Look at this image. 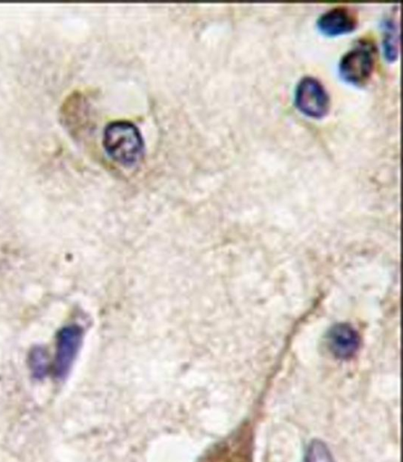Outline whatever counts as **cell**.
<instances>
[{
    "mask_svg": "<svg viewBox=\"0 0 403 462\" xmlns=\"http://www.w3.org/2000/svg\"><path fill=\"white\" fill-rule=\"evenodd\" d=\"M102 143L108 155L124 166L136 165L145 153L139 128L127 120L109 122L104 128Z\"/></svg>",
    "mask_w": 403,
    "mask_h": 462,
    "instance_id": "6da1fadb",
    "label": "cell"
},
{
    "mask_svg": "<svg viewBox=\"0 0 403 462\" xmlns=\"http://www.w3.org/2000/svg\"><path fill=\"white\" fill-rule=\"evenodd\" d=\"M374 67V45L370 42L361 41L342 56L339 74L346 82L362 86L370 79Z\"/></svg>",
    "mask_w": 403,
    "mask_h": 462,
    "instance_id": "7a4b0ae2",
    "label": "cell"
},
{
    "mask_svg": "<svg viewBox=\"0 0 403 462\" xmlns=\"http://www.w3.org/2000/svg\"><path fill=\"white\" fill-rule=\"evenodd\" d=\"M296 108L308 117L320 119L330 110V96L323 84L316 78L305 76L295 86Z\"/></svg>",
    "mask_w": 403,
    "mask_h": 462,
    "instance_id": "3957f363",
    "label": "cell"
},
{
    "mask_svg": "<svg viewBox=\"0 0 403 462\" xmlns=\"http://www.w3.org/2000/svg\"><path fill=\"white\" fill-rule=\"evenodd\" d=\"M250 439L242 430L216 445L199 462H251Z\"/></svg>",
    "mask_w": 403,
    "mask_h": 462,
    "instance_id": "277c9868",
    "label": "cell"
},
{
    "mask_svg": "<svg viewBox=\"0 0 403 462\" xmlns=\"http://www.w3.org/2000/svg\"><path fill=\"white\" fill-rule=\"evenodd\" d=\"M82 341V330L71 325L61 328L57 336L56 355L53 364L54 374L63 378L69 373Z\"/></svg>",
    "mask_w": 403,
    "mask_h": 462,
    "instance_id": "5b68a950",
    "label": "cell"
},
{
    "mask_svg": "<svg viewBox=\"0 0 403 462\" xmlns=\"http://www.w3.org/2000/svg\"><path fill=\"white\" fill-rule=\"evenodd\" d=\"M358 18L354 11L346 6H336L322 14L317 19L318 30L326 36H339L355 30Z\"/></svg>",
    "mask_w": 403,
    "mask_h": 462,
    "instance_id": "8992f818",
    "label": "cell"
},
{
    "mask_svg": "<svg viewBox=\"0 0 403 462\" xmlns=\"http://www.w3.org/2000/svg\"><path fill=\"white\" fill-rule=\"evenodd\" d=\"M328 345L336 356L348 358L358 349L359 337L350 326L338 325L331 329L328 335Z\"/></svg>",
    "mask_w": 403,
    "mask_h": 462,
    "instance_id": "52a82bcc",
    "label": "cell"
},
{
    "mask_svg": "<svg viewBox=\"0 0 403 462\" xmlns=\"http://www.w3.org/2000/svg\"><path fill=\"white\" fill-rule=\"evenodd\" d=\"M383 51L386 60L389 61L395 60L399 51V34L398 26L393 18H388L383 24Z\"/></svg>",
    "mask_w": 403,
    "mask_h": 462,
    "instance_id": "ba28073f",
    "label": "cell"
},
{
    "mask_svg": "<svg viewBox=\"0 0 403 462\" xmlns=\"http://www.w3.org/2000/svg\"><path fill=\"white\" fill-rule=\"evenodd\" d=\"M305 462H333V459L325 444L314 440L307 449Z\"/></svg>",
    "mask_w": 403,
    "mask_h": 462,
    "instance_id": "9c48e42d",
    "label": "cell"
},
{
    "mask_svg": "<svg viewBox=\"0 0 403 462\" xmlns=\"http://www.w3.org/2000/svg\"><path fill=\"white\" fill-rule=\"evenodd\" d=\"M29 364L32 372L36 377L43 376L47 369L44 351L39 347L33 349L29 356Z\"/></svg>",
    "mask_w": 403,
    "mask_h": 462,
    "instance_id": "30bf717a",
    "label": "cell"
}]
</instances>
